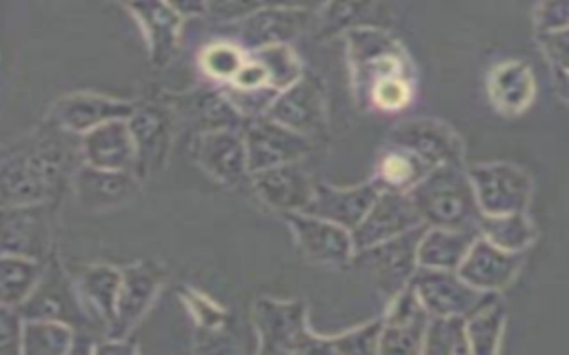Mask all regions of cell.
<instances>
[{"mask_svg":"<svg viewBox=\"0 0 569 355\" xmlns=\"http://www.w3.org/2000/svg\"><path fill=\"white\" fill-rule=\"evenodd\" d=\"M67 129L51 124L0 149V197L9 204H38L53 195L71 171L73 146Z\"/></svg>","mask_w":569,"mask_h":355,"instance_id":"1","label":"cell"},{"mask_svg":"<svg viewBox=\"0 0 569 355\" xmlns=\"http://www.w3.org/2000/svg\"><path fill=\"white\" fill-rule=\"evenodd\" d=\"M409 197L420 217L436 226L473 231L480 222V209L471 182L453 164L433 166L418 184L411 186Z\"/></svg>","mask_w":569,"mask_h":355,"instance_id":"2","label":"cell"},{"mask_svg":"<svg viewBox=\"0 0 569 355\" xmlns=\"http://www.w3.org/2000/svg\"><path fill=\"white\" fill-rule=\"evenodd\" d=\"M253 313H256V326L262 342L260 346L262 353L333 351L331 342H325L307 331L302 302L260 300Z\"/></svg>","mask_w":569,"mask_h":355,"instance_id":"3","label":"cell"},{"mask_svg":"<svg viewBox=\"0 0 569 355\" xmlns=\"http://www.w3.org/2000/svg\"><path fill=\"white\" fill-rule=\"evenodd\" d=\"M469 182L482 215L522 213L529 200V178L509 164L473 166Z\"/></svg>","mask_w":569,"mask_h":355,"instance_id":"4","label":"cell"},{"mask_svg":"<svg viewBox=\"0 0 569 355\" xmlns=\"http://www.w3.org/2000/svg\"><path fill=\"white\" fill-rule=\"evenodd\" d=\"M420 304L427 313L436 315H467L485 297L482 291L469 286L458 273L447 268L418 266L409 277Z\"/></svg>","mask_w":569,"mask_h":355,"instance_id":"5","label":"cell"},{"mask_svg":"<svg viewBox=\"0 0 569 355\" xmlns=\"http://www.w3.org/2000/svg\"><path fill=\"white\" fill-rule=\"evenodd\" d=\"M422 217L418 209L413 206L411 197L400 195L393 189H387L378 193L373 204L369 206L367 215L360 220V224L351 233V242L356 251L369 248L373 244H380L385 240H391L405 231H411L420 226Z\"/></svg>","mask_w":569,"mask_h":355,"instance_id":"6","label":"cell"},{"mask_svg":"<svg viewBox=\"0 0 569 355\" xmlns=\"http://www.w3.org/2000/svg\"><path fill=\"white\" fill-rule=\"evenodd\" d=\"M249 171H262L298 160L309 151L307 140L276 120H258L247 126L244 135Z\"/></svg>","mask_w":569,"mask_h":355,"instance_id":"7","label":"cell"},{"mask_svg":"<svg viewBox=\"0 0 569 355\" xmlns=\"http://www.w3.org/2000/svg\"><path fill=\"white\" fill-rule=\"evenodd\" d=\"M422 231H425L422 226H416V229L405 231L391 240H385L380 244L362 248V251H358V262L369 266L376 273V277L391 293H400L402 284L418 268L416 248H418V240H420Z\"/></svg>","mask_w":569,"mask_h":355,"instance_id":"8","label":"cell"},{"mask_svg":"<svg viewBox=\"0 0 569 355\" xmlns=\"http://www.w3.org/2000/svg\"><path fill=\"white\" fill-rule=\"evenodd\" d=\"M133 149H136V169L140 178L151 175L158 171L169 153L171 146V120L164 109L160 106H136L133 113L127 118Z\"/></svg>","mask_w":569,"mask_h":355,"instance_id":"9","label":"cell"},{"mask_svg":"<svg viewBox=\"0 0 569 355\" xmlns=\"http://www.w3.org/2000/svg\"><path fill=\"white\" fill-rule=\"evenodd\" d=\"M427 308L416 297L413 288L400 291L385 322H380L378 351L385 353H418L427 331Z\"/></svg>","mask_w":569,"mask_h":355,"instance_id":"10","label":"cell"},{"mask_svg":"<svg viewBox=\"0 0 569 355\" xmlns=\"http://www.w3.org/2000/svg\"><path fill=\"white\" fill-rule=\"evenodd\" d=\"M522 257L516 251H505L487 237L473 240L467 255L458 264V275L478 291H496L511 282Z\"/></svg>","mask_w":569,"mask_h":355,"instance_id":"11","label":"cell"},{"mask_svg":"<svg viewBox=\"0 0 569 355\" xmlns=\"http://www.w3.org/2000/svg\"><path fill=\"white\" fill-rule=\"evenodd\" d=\"M80 153L89 166L107 171H133L136 169V149L127 120L102 122L80 140Z\"/></svg>","mask_w":569,"mask_h":355,"instance_id":"12","label":"cell"},{"mask_svg":"<svg viewBox=\"0 0 569 355\" xmlns=\"http://www.w3.org/2000/svg\"><path fill=\"white\" fill-rule=\"evenodd\" d=\"M269 118L298 133H316L325 126V95L322 87L311 80H298L282 89L269 106Z\"/></svg>","mask_w":569,"mask_h":355,"instance_id":"13","label":"cell"},{"mask_svg":"<svg viewBox=\"0 0 569 355\" xmlns=\"http://www.w3.org/2000/svg\"><path fill=\"white\" fill-rule=\"evenodd\" d=\"M287 222L302 251L318 262H345L351 255L353 242L345 226L305 211H289Z\"/></svg>","mask_w":569,"mask_h":355,"instance_id":"14","label":"cell"},{"mask_svg":"<svg viewBox=\"0 0 569 355\" xmlns=\"http://www.w3.org/2000/svg\"><path fill=\"white\" fill-rule=\"evenodd\" d=\"M136 104L111 100L96 93H73L60 98L53 106V120L69 133H87L89 129L109 122V120H127L133 113Z\"/></svg>","mask_w":569,"mask_h":355,"instance_id":"15","label":"cell"},{"mask_svg":"<svg viewBox=\"0 0 569 355\" xmlns=\"http://www.w3.org/2000/svg\"><path fill=\"white\" fill-rule=\"evenodd\" d=\"M20 304V315L24 320H58L69 324L80 317V306L71 293V284L58 266L40 273L36 286Z\"/></svg>","mask_w":569,"mask_h":355,"instance_id":"16","label":"cell"},{"mask_svg":"<svg viewBox=\"0 0 569 355\" xmlns=\"http://www.w3.org/2000/svg\"><path fill=\"white\" fill-rule=\"evenodd\" d=\"M160 284V271L151 264H133L122 271L116 302V320L111 326L113 339H120L149 308Z\"/></svg>","mask_w":569,"mask_h":355,"instance_id":"17","label":"cell"},{"mask_svg":"<svg viewBox=\"0 0 569 355\" xmlns=\"http://www.w3.org/2000/svg\"><path fill=\"white\" fill-rule=\"evenodd\" d=\"M73 189L87 211H102L129 200L138 191V182L129 171H107L84 164L73 173Z\"/></svg>","mask_w":569,"mask_h":355,"instance_id":"18","label":"cell"},{"mask_svg":"<svg viewBox=\"0 0 569 355\" xmlns=\"http://www.w3.org/2000/svg\"><path fill=\"white\" fill-rule=\"evenodd\" d=\"M349 49L356 64V73L365 78V84H376L382 78L402 75V55L391 38L378 31H351Z\"/></svg>","mask_w":569,"mask_h":355,"instance_id":"19","label":"cell"},{"mask_svg":"<svg viewBox=\"0 0 569 355\" xmlns=\"http://www.w3.org/2000/svg\"><path fill=\"white\" fill-rule=\"evenodd\" d=\"M376 197H378V191L373 184H365L356 189L318 186L313 189V195L302 211L309 215L325 217L333 224H340L347 231H353L360 224V220L367 215Z\"/></svg>","mask_w":569,"mask_h":355,"instance_id":"20","label":"cell"},{"mask_svg":"<svg viewBox=\"0 0 569 355\" xmlns=\"http://www.w3.org/2000/svg\"><path fill=\"white\" fill-rule=\"evenodd\" d=\"M127 7L144 31L153 64H164L171 60L178 47L182 16L176 13L164 0H127Z\"/></svg>","mask_w":569,"mask_h":355,"instance_id":"21","label":"cell"},{"mask_svg":"<svg viewBox=\"0 0 569 355\" xmlns=\"http://www.w3.org/2000/svg\"><path fill=\"white\" fill-rule=\"evenodd\" d=\"M196 158L209 175L222 182H236L249 169L244 142L229 129L204 131L198 140Z\"/></svg>","mask_w":569,"mask_h":355,"instance_id":"22","label":"cell"},{"mask_svg":"<svg viewBox=\"0 0 569 355\" xmlns=\"http://www.w3.org/2000/svg\"><path fill=\"white\" fill-rule=\"evenodd\" d=\"M253 186L264 202L287 213L302 211L313 195L311 180L296 164H278L256 171Z\"/></svg>","mask_w":569,"mask_h":355,"instance_id":"23","label":"cell"},{"mask_svg":"<svg viewBox=\"0 0 569 355\" xmlns=\"http://www.w3.org/2000/svg\"><path fill=\"white\" fill-rule=\"evenodd\" d=\"M44 222L36 204H9L0 197V244L13 255L38 257L44 246Z\"/></svg>","mask_w":569,"mask_h":355,"instance_id":"24","label":"cell"},{"mask_svg":"<svg viewBox=\"0 0 569 355\" xmlns=\"http://www.w3.org/2000/svg\"><path fill=\"white\" fill-rule=\"evenodd\" d=\"M393 140L400 149L416 153L431 166L460 160L458 138L438 122H409L393 133Z\"/></svg>","mask_w":569,"mask_h":355,"instance_id":"25","label":"cell"},{"mask_svg":"<svg viewBox=\"0 0 569 355\" xmlns=\"http://www.w3.org/2000/svg\"><path fill=\"white\" fill-rule=\"evenodd\" d=\"M473 240H476L473 231L445 229V226L429 229L418 240V248H416L418 266L453 271L467 255Z\"/></svg>","mask_w":569,"mask_h":355,"instance_id":"26","label":"cell"},{"mask_svg":"<svg viewBox=\"0 0 569 355\" xmlns=\"http://www.w3.org/2000/svg\"><path fill=\"white\" fill-rule=\"evenodd\" d=\"M305 18L307 16L300 11L276 9V7L267 11L249 13L240 24L242 40L258 49L269 44H282L305 27Z\"/></svg>","mask_w":569,"mask_h":355,"instance_id":"27","label":"cell"},{"mask_svg":"<svg viewBox=\"0 0 569 355\" xmlns=\"http://www.w3.org/2000/svg\"><path fill=\"white\" fill-rule=\"evenodd\" d=\"M489 93L505 113L522 111L533 95V78L525 62H507L491 73Z\"/></svg>","mask_w":569,"mask_h":355,"instance_id":"28","label":"cell"},{"mask_svg":"<svg viewBox=\"0 0 569 355\" xmlns=\"http://www.w3.org/2000/svg\"><path fill=\"white\" fill-rule=\"evenodd\" d=\"M505 324V308L498 295H485L476 308L469 311V320L465 322L469 351L478 355L496 353L500 333Z\"/></svg>","mask_w":569,"mask_h":355,"instance_id":"29","label":"cell"},{"mask_svg":"<svg viewBox=\"0 0 569 355\" xmlns=\"http://www.w3.org/2000/svg\"><path fill=\"white\" fill-rule=\"evenodd\" d=\"M120 277L122 273L111 268V266H89L80 273L78 286L80 295L91 308L104 320L109 326H113L116 320V302H118V291H120Z\"/></svg>","mask_w":569,"mask_h":355,"instance_id":"30","label":"cell"},{"mask_svg":"<svg viewBox=\"0 0 569 355\" xmlns=\"http://www.w3.org/2000/svg\"><path fill=\"white\" fill-rule=\"evenodd\" d=\"M20 342V351L27 355H62L73 348V331L58 320H27Z\"/></svg>","mask_w":569,"mask_h":355,"instance_id":"31","label":"cell"},{"mask_svg":"<svg viewBox=\"0 0 569 355\" xmlns=\"http://www.w3.org/2000/svg\"><path fill=\"white\" fill-rule=\"evenodd\" d=\"M478 226L491 244H496L505 251L520 253L533 240V226L529 224V220L522 213L485 215V217H480Z\"/></svg>","mask_w":569,"mask_h":355,"instance_id":"32","label":"cell"},{"mask_svg":"<svg viewBox=\"0 0 569 355\" xmlns=\"http://www.w3.org/2000/svg\"><path fill=\"white\" fill-rule=\"evenodd\" d=\"M40 273V264L22 255L4 257L0 266V300L4 304H20L36 286Z\"/></svg>","mask_w":569,"mask_h":355,"instance_id":"33","label":"cell"},{"mask_svg":"<svg viewBox=\"0 0 569 355\" xmlns=\"http://www.w3.org/2000/svg\"><path fill=\"white\" fill-rule=\"evenodd\" d=\"M433 166L407 149H398L382 158L380 182L393 191H405L418 184Z\"/></svg>","mask_w":569,"mask_h":355,"instance_id":"34","label":"cell"},{"mask_svg":"<svg viewBox=\"0 0 569 355\" xmlns=\"http://www.w3.org/2000/svg\"><path fill=\"white\" fill-rule=\"evenodd\" d=\"M425 353H469L462 315H436L425 331Z\"/></svg>","mask_w":569,"mask_h":355,"instance_id":"35","label":"cell"},{"mask_svg":"<svg viewBox=\"0 0 569 355\" xmlns=\"http://www.w3.org/2000/svg\"><path fill=\"white\" fill-rule=\"evenodd\" d=\"M253 58L258 62H262V67L269 73V84L278 91L291 87L298 78V60L296 55L284 47V44H269V47H260Z\"/></svg>","mask_w":569,"mask_h":355,"instance_id":"36","label":"cell"},{"mask_svg":"<svg viewBox=\"0 0 569 355\" xmlns=\"http://www.w3.org/2000/svg\"><path fill=\"white\" fill-rule=\"evenodd\" d=\"M200 64L209 75L220 78V80H231L244 64V58L236 44L216 42L202 51Z\"/></svg>","mask_w":569,"mask_h":355,"instance_id":"37","label":"cell"},{"mask_svg":"<svg viewBox=\"0 0 569 355\" xmlns=\"http://www.w3.org/2000/svg\"><path fill=\"white\" fill-rule=\"evenodd\" d=\"M371 98L380 109L393 111V109H402L409 102L411 89L402 75H391V78L378 80L371 87Z\"/></svg>","mask_w":569,"mask_h":355,"instance_id":"38","label":"cell"},{"mask_svg":"<svg viewBox=\"0 0 569 355\" xmlns=\"http://www.w3.org/2000/svg\"><path fill=\"white\" fill-rule=\"evenodd\" d=\"M278 93H280V91L273 89V87H260V89H238V87H233V89L227 93V100L231 102L233 109H238V111H242V113L256 115V113L269 109Z\"/></svg>","mask_w":569,"mask_h":355,"instance_id":"39","label":"cell"},{"mask_svg":"<svg viewBox=\"0 0 569 355\" xmlns=\"http://www.w3.org/2000/svg\"><path fill=\"white\" fill-rule=\"evenodd\" d=\"M207 11L213 13L216 18H244L253 13L260 7V0H204Z\"/></svg>","mask_w":569,"mask_h":355,"instance_id":"40","label":"cell"},{"mask_svg":"<svg viewBox=\"0 0 569 355\" xmlns=\"http://www.w3.org/2000/svg\"><path fill=\"white\" fill-rule=\"evenodd\" d=\"M231 84L238 89H260V87H271L269 84V73L262 67V62H258L256 58H251L249 62H244L240 67V71L231 78Z\"/></svg>","mask_w":569,"mask_h":355,"instance_id":"41","label":"cell"},{"mask_svg":"<svg viewBox=\"0 0 569 355\" xmlns=\"http://www.w3.org/2000/svg\"><path fill=\"white\" fill-rule=\"evenodd\" d=\"M540 24L545 29H565L569 24V0H547L540 9Z\"/></svg>","mask_w":569,"mask_h":355,"instance_id":"42","label":"cell"},{"mask_svg":"<svg viewBox=\"0 0 569 355\" xmlns=\"http://www.w3.org/2000/svg\"><path fill=\"white\" fill-rule=\"evenodd\" d=\"M545 49L553 62L569 69V29H556L545 33Z\"/></svg>","mask_w":569,"mask_h":355,"instance_id":"43","label":"cell"},{"mask_svg":"<svg viewBox=\"0 0 569 355\" xmlns=\"http://www.w3.org/2000/svg\"><path fill=\"white\" fill-rule=\"evenodd\" d=\"M20 331L16 315L0 311V353H13L20 348Z\"/></svg>","mask_w":569,"mask_h":355,"instance_id":"44","label":"cell"},{"mask_svg":"<svg viewBox=\"0 0 569 355\" xmlns=\"http://www.w3.org/2000/svg\"><path fill=\"white\" fill-rule=\"evenodd\" d=\"M371 0H333L329 7H327V22H347L351 20L360 9H365Z\"/></svg>","mask_w":569,"mask_h":355,"instance_id":"45","label":"cell"},{"mask_svg":"<svg viewBox=\"0 0 569 355\" xmlns=\"http://www.w3.org/2000/svg\"><path fill=\"white\" fill-rule=\"evenodd\" d=\"M180 16H202L207 11L204 0H164Z\"/></svg>","mask_w":569,"mask_h":355,"instance_id":"46","label":"cell"},{"mask_svg":"<svg viewBox=\"0 0 569 355\" xmlns=\"http://www.w3.org/2000/svg\"><path fill=\"white\" fill-rule=\"evenodd\" d=\"M325 2L329 0H260V4H269V7H276V9H318L322 7Z\"/></svg>","mask_w":569,"mask_h":355,"instance_id":"47","label":"cell"},{"mask_svg":"<svg viewBox=\"0 0 569 355\" xmlns=\"http://www.w3.org/2000/svg\"><path fill=\"white\" fill-rule=\"evenodd\" d=\"M124 2H127V0H124Z\"/></svg>","mask_w":569,"mask_h":355,"instance_id":"48","label":"cell"}]
</instances>
